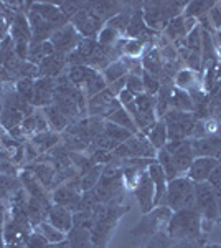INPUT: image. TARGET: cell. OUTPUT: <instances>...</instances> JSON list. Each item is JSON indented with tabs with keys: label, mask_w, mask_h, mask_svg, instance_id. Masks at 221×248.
<instances>
[{
	"label": "cell",
	"mask_w": 221,
	"mask_h": 248,
	"mask_svg": "<svg viewBox=\"0 0 221 248\" xmlns=\"http://www.w3.org/2000/svg\"><path fill=\"white\" fill-rule=\"evenodd\" d=\"M81 40H83L81 35L76 31V29L71 25V23H68V25L53 31L50 42L53 43L56 53H61V55H66L68 57V55L73 53L76 48H78Z\"/></svg>",
	"instance_id": "obj_7"
},
{
	"label": "cell",
	"mask_w": 221,
	"mask_h": 248,
	"mask_svg": "<svg viewBox=\"0 0 221 248\" xmlns=\"http://www.w3.org/2000/svg\"><path fill=\"white\" fill-rule=\"evenodd\" d=\"M48 248H68V243H66V240H65V242H61V243H55V245H48Z\"/></svg>",
	"instance_id": "obj_51"
},
{
	"label": "cell",
	"mask_w": 221,
	"mask_h": 248,
	"mask_svg": "<svg viewBox=\"0 0 221 248\" xmlns=\"http://www.w3.org/2000/svg\"><path fill=\"white\" fill-rule=\"evenodd\" d=\"M208 18H210V22L213 25V30L220 31L221 30V9H220L218 3H216V5L208 12Z\"/></svg>",
	"instance_id": "obj_43"
},
{
	"label": "cell",
	"mask_w": 221,
	"mask_h": 248,
	"mask_svg": "<svg viewBox=\"0 0 221 248\" xmlns=\"http://www.w3.org/2000/svg\"><path fill=\"white\" fill-rule=\"evenodd\" d=\"M50 199H51V203L65 207V209L73 212V214L74 212H78L79 205H81V194H79V192L71 190L66 184H61V186H58L56 189H53Z\"/></svg>",
	"instance_id": "obj_12"
},
{
	"label": "cell",
	"mask_w": 221,
	"mask_h": 248,
	"mask_svg": "<svg viewBox=\"0 0 221 248\" xmlns=\"http://www.w3.org/2000/svg\"><path fill=\"white\" fill-rule=\"evenodd\" d=\"M103 167L104 166H98V164H96V166L91 167L88 172L79 174V186H81V192H89L98 186L99 179H101Z\"/></svg>",
	"instance_id": "obj_31"
},
{
	"label": "cell",
	"mask_w": 221,
	"mask_h": 248,
	"mask_svg": "<svg viewBox=\"0 0 221 248\" xmlns=\"http://www.w3.org/2000/svg\"><path fill=\"white\" fill-rule=\"evenodd\" d=\"M68 65V57L61 53H55L51 57L43 58V62L38 65L40 78H58L63 75V70Z\"/></svg>",
	"instance_id": "obj_14"
},
{
	"label": "cell",
	"mask_w": 221,
	"mask_h": 248,
	"mask_svg": "<svg viewBox=\"0 0 221 248\" xmlns=\"http://www.w3.org/2000/svg\"><path fill=\"white\" fill-rule=\"evenodd\" d=\"M70 23L74 27L76 31H78L83 38H96L104 27V23L101 20L89 10V3H88L86 9L79 10L78 14L70 20Z\"/></svg>",
	"instance_id": "obj_6"
},
{
	"label": "cell",
	"mask_w": 221,
	"mask_h": 248,
	"mask_svg": "<svg viewBox=\"0 0 221 248\" xmlns=\"http://www.w3.org/2000/svg\"><path fill=\"white\" fill-rule=\"evenodd\" d=\"M0 174L2 175H12V177H18V169H17V166L14 164V161H3V162H0Z\"/></svg>",
	"instance_id": "obj_44"
},
{
	"label": "cell",
	"mask_w": 221,
	"mask_h": 248,
	"mask_svg": "<svg viewBox=\"0 0 221 248\" xmlns=\"http://www.w3.org/2000/svg\"><path fill=\"white\" fill-rule=\"evenodd\" d=\"M187 48L192 51V53L202 55V29L196 27L193 31L187 35Z\"/></svg>",
	"instance_id": "obj_38"
},
{
	"label": "cell",
	"mask_w": 221,
	"mask_h": 248,
	"mask_svg": "<svg viewBox=\"0 0 221 248\" xmlns=\"http://www.w3.org/2000/svg\"><path fill=\"white\" fill-rule=\"evenodd\" d=\"M170 108H174L177 111H182V113H193L195 111V105H193V101H192L188 91L178 90V88H175V86H174V93H172Z\"/></svg>",
	"instance_id": "obj_24"
},
{
	"label": "cell",
	"mask_w": 221,
	"mask_h": 248,
	"mask_svg": "<svg viewBox=\"0 0 221 248\" xmlns=\"http://www.w3.org/2000/svg\"><path fill=\"white\" fill-rule=\"evenodd\" d=\"M134 195H135V201H137L139 207H140V212H142L144 215L150 214V212L155 209V205H154V199H155L154 182L150 181L147 170L140 175L137 187L134 189Z\"/></svg>",
	"instance_id": "obj_9"
},
{
	"label": "cell",
	"mask_w": 221,
	"mask_h": 248,
	"mask_svg": "<svg viewBox=\"0 0 221 248\" xmlns=\"http://www.w3.org/2000/svg\"><path fill=\"white\" fill-rule=\"evenodd\" d=\"M106 121H111V123L118 124V126L124 127V129L131 131L132 134H137L139 133L137 126H135V123H134V118H132V116L127 113L124 108H120V109H118L116 113H112L109 118L106 119Z\"/></svg>",
	"instance_id": "obj_32"
},
{
	"label": "cell",
	"mask_w": 221,
	"mask_h": 248,
	"mask_svg": "<svg viewBox=\"0 0 221 248\" xmlns=\"http://www.w3.org/2000/svg\"><path fill=\"white\" fill-rule=\"evenodd\" d=\"M30 142L37 147L40 154H43L51 151L55 146H58L61 142V136H59V133H55V131H46V133H38L31 136Z\"/></svg>",
	"instance_id": "obj_22"
},
{
	"label": "cell",
	"mask_w": 221,
	"mask_h": 248,
	"mask_svg": "<svg viewBox=\"0 0 221 248\" xmlns=\"http://www.w3.org/2000/svg\"><path fill=\"white\" fill-rule=\"evenodd\" d=\"M119 38H122V37H120L118 31H114L112 29H109V27L104 25L101 29V31L98 33V37H96V42H98L101 46L109 48L112 45H116V43L119 42Z\"/></svg>",
	"instance_id": "obj_36"
},
{
	"label": "cell",
	"mask_w": 221,
	"mask_h": 248,
	"mask_svg": "<svg viewBox=\"0 0 221 248\" xmlns=\"http://www.w3.org/2000/svg\"><path fill=\"white\" fill-rule=\"evenodd\" d=\"M104 134H106L107 138H111L112 141L118 142V144H122L126 141H129L132 136H134L131 131L124 129V127H120V126H118V124H114L111 121H106V124H104Z\"/></svg>",
	"instance_id": "obj_33"
},
{
	"label": "cell",
	"mask_w": 221,
	"mask_h": 248,
	"mask_svg": "<svg viewBox=\"0 0 221 248\" xmlns=\"http://www.w3.org/2000/svg\"><path fill=\"white\" fill-rule=\"evenodd\" d=\"M42 111H43V114H45L48 124H50V129L55 131V133H61V131H66V127L71 124L70 119H68L66 116L63 114L55 105L42 108Z\"/></svg>",
	"instance_id": "obj_20"
},
{
	"label": "cell",
	"mask_w": 221,
	"mask_h": 248,
	"mask_svg": "<svg viewBox=\"0 0 221 248\" xmlns=\"http://www.w3.org/2000/svg\"><path fill=\"white\" fill-rule=\"evenodd\" d=\"M172 214H174V212L165 205L155 207L150 214L144 215V218L139 222V225H135V229L132 230V235H154V233H157V232H160L163 227H167Z\"/></svg>",
	"instance_id": "obj_5"
},
{
	"label": "cell",
	"mask_w": 221,
	"mask_h": 248,
	"mask_svg": "<svg viewBox=\"0 0 221 248\" xmlns=\"http://www.w3.org/2000/svg\"><path fill=\"white\" fill-rule=\"evenodd\" d=\"M144 53H146V43L142 40L126 38V43H124V57L139 60Z\"/></svg>",
	"instance_id": "obj_35"
},
{
	"label": "cell",
	"mask_w": 221,
	"mask_h": 248,
	"mask_svg": "<svg viewBox=\"0 0 221 248\" xmlns=\"http://www.w3.org/2000/svg\"><path fill=\"white\" fill-rule=\"evenodd\" d=\"M106 88H107V83H106V79H104L101 71L89 66L86 79H84V83L81 85V88H79V90L83 91V94L88 98V101H89L91 98H94L96 94L101 93V91H104Z\"/></svg>",
	"instance_id": "obj_17"
},
{
	"label": "cell",
	"mask_w": 221,
	"mask_h": 248,
	"mask_svg": "<svg viewBox=\"0 0 221 248\" xmlns=\"http://www.w3.org/2000/svg\"><path fill=\"white\" fill-rule=\"evenodd\" d=\"M101 73H103L104 79H106L107 86H109V85H112V83L118 81V79L127 77V75H129V71H127L126 63H124L122 58H120V60H118V62L111 63V65L107 66V68H104Z\"/></svg>",
	"instance_id": "obj_28"
},
{
	"label": "cell",
	"mask_w": 221,
	"mask_h": 248,
	"mask_svg": "<svg viewBox=\"0 0 221 248\" xmlns=\"http://www.w3.org/2000/svg\"><path fill=\"white\" fill-rule=\"evenodd\" d=\"M183 18H185V30H187V33L193 31L196 27H198V20L196 18H192V17H183Z\"/></svg>",
	"instance_id": "obj_47"
},
{
	"label": "cell",
	"mask_w": 221,
	"mask_h": 248,
	"mask_svg": "<svg viewBox=\"0 0 221 248\" xmlns=\"http://www.w3.org/2000/svg\"><path fill=\"white\" fill-rule=\"evenodd\" d=\"M202 233V214L193 209H182L172 214L167 223V235L177 240L196 238Z\"/></svg>",
	"instance_id": "obj_1"
},
{
	"label": "cell",
	"mask_w": 221,
	"mask_h": 248,
	"mask_svg": "<svg viewBox=\"0 0 221 248\" xmlns=\"http://www.w3.org/2000/svg\"><path fill=\"white\" fill-rule=\"evenodd\" d=\"M118 101L120 103V106L122 108H127L135 101V94H132L129 90H122L118 96Z\"/></svg>",
	"instance_id": "obj_46"
},
{
	"label": "cell",
	"mask_w": 221,
	"mask_h": 248,
	"mask_svg": "<svg viewBox=\"0 0 221 248\" xmlns=\"http://www.w3.org/2000/svg\"><path fill=\"white\" fill-rule=\"evenodd\" d=\"M48 245H50V243H48L40 233H37L35 230L25 238V247L27 248H48Z\"/></svg>",
	"instance_id": "obj_40"
},
{
	"label": "cell",
	"mask_w": 221,
	"mask_h": 248,
	"mask_svg": "<svg viewBox=\"0 0 221 248\" xmlns=\"http://www.w3.org/2000/svg\"><path fill=\"white\" fill-rule=\"evenodd\" d=\"M147 139L148 142L154 146L155 151H160L167 146L168 142V131H167V124L163 119H157L154 126L148 129L147 133Z\"/></svg>",
	"instance_id": "obj_23"
},
{
	"label": "cell",
	"mask_w": 221,
	"mask_h": 248,
	"mask_svg": "<svg viewBox=\"0 0 221 248\" xmlns=\"http://www.w3.org/2000/svg\"><path fill=\"white\" fill-rule=\"evenodd\" d=\"M216 5V2L211 0H193V2H187V7L183 10V17H192V18H200L202 15L208 14L213 7Z\"/></svg>",
	"instance_id": "obj_29"
},
{
	"label": "cell",
	"mask_w": 221,
	"mask_h": 248,
	"mask_svg": "<svg viewBox=\"0 0 221 248\" xmlns=\"http://www.w3.org/2000/svg\"><path fill=\"white\" fill-rule=\"evenodd\" d=\"M53 205L51 202H42V201H37V199H28L27 202V214H28V220H30V225L33 227H38L42 222L46 220V215H48V210L50 207Z\"/></svg>",
	"instance_id": "obj_19"
},
{
	"label": "cell",
	"mask_w": 221,
	"mask_h": 248,
	"mask_svg": "<svg viewBox=\"0 0 221 248\" xmlns=\"http://www.w3.org/2000/svg\"><path fill=\"white\" fill-rule=\"evenodd\" d=\"M18 179H20V184H22L23 190L28 194V197L37 199V201H42V202H51V199L46 195L48 190L35 179V175L31 174L30 170H27V169L20 170Z\"/></svg>",
	"instance_id": "obj_15"
},
{
	"label": "cell",
	"mask_w": 221,
	"mask_h": 248,
	"mask_svg": "<svg viewBox=\"0 0 221 248\" xmlns=\"http://www.w3.org/2000/svg\"><path fill=\"white\" fill-rule=\"evenodd\" d=\"M37 233L42 235L43 238L46 240L50 245H55V243H61V242H65L66 240V233H63L61 230H58L56 227L51 225L48 220H45V222H42L38 227H35L33 229Z\"/></svg>",
	"instance_id": "obj_25"
},
{
	"label": "cell",
	"mask_w": 221,
	"mask_h": 248,
	"mask_svg": "<svg viewBox=\"0 0 221 248\" xmlns=\"http://www.w3.org/2000/svg\"><path fill=\"white\" fill-rule=\"evenodd\" d=\"M218 5H220V9H221V2H218Z\"/></svg>",
	"instance_id": "obj_53"
},
{
	"label": "cell",
	"mask_w": 221,
	"mask_h": 248,
	"mask_svg": "<svg viewBox=\"0 0 221 248\" xmlns=\"http://www.w3.org/2000/svg\"><path fill=\"white\" fill-rule=\"evenodd\" d=\"M220 164V159L216 157H208V155H202V157H195V161L192 162L190 169L185 175L190 179L193 184L198 182H206L208 177L211 175V172L215 170V167Z\"/></svg>",
	"instance_id": "obj_10"
},
{
	"label": "cell",
	"mask_w": 221,
	"mask_h": 248,
	"mask_svg": "<svg viewBox=\"0 0 221 248\" xmlns=\"http://www.w3.org/2000/svg\"><path fill=\"white\" fill-rule=\"evenodd\" d=\"M17 78H33V79H38L40 78L38 66L33 65V63H30V62H23L22 65H20V68H18Z\"/></svg>",
	"instance_id": "obj_39"
},
{
	"label": "cell",
	"mask_w": 221,
	"mask_h": 248,
	"mask_svg": "<svg viewBox=\"0 0 221 248\" xmlns=\"http://www.w3.org/2000/svg\"><path fill=\"white\" fill-rule=\"evenodd\" d=\"M206 182L210 184V186H211L215 190L221 189V161H220L218 166L215 167V170L211 172V175L208 177V181H206Z\"/></svg>",
	"instance_id": "obj_45"
},
{
	"label": "cell",
	"mask_w": 221,
	"mask_h": 248,
	"mask_svg": "<svg viewBox=\"0 0 221 248\" xmlns=\"http://www.w3.org/2000/svg\"><path fill=\"white\" fill-rule=\"evenodd\" d=\"M30 10H33L35 14H38L40 17H42L45 22H48L50 25H53L56 30L61 29V27H65L70 23V20H68L65 15L61 14V10L58 9V5L56 3H50V2H31V7Z\"/></svg>",
	"instance_id": "obj_11"
},
{
	"label": "cell",
	"mask_w": 221,
	"mask_h": 248,
	"mask_svg": "<svg viewBox=\"0 0 221 248\" xmlns=\"http://www.w3.org/2000/svg\"><path fill=\"white\" fill-rule=\"evenodd\" d=\"M142 83H144V93L148 94V96H157L160 86H162L160 79L157 77H154V75L147 73V71H144L142 73Z\"/></svg>",
	"instance_id": "obj_37"
},
{
	"label": "cell",
	"mask_w": 221,
	"mask_h": 248,
	"mask_svg": "<svg viewBox=\"0 0 221 248\" xmlns=\"http://www.w3.org/2000/svg\"><path fill=\"white\" fill-rule=\"evenodd\" d=\"M163 33L165 37L168 38V42H177V40H182V38H187V30H185V18L183 15L180 17H175L172 18L170 22L167 23V27L163 29Z\"/></svg>",
	"instance_id": "obj_27"
},
{
	"label": "cell",
	"mask_w": 221,
	"mask_h": 248,
	"mask_svg": "<svg viewBox=\"0 0 221 248\" xmlns=\"http://www.w3.org/2000/svg\"><path fill=\"white\" fill-rule=\"evenodd\" d=\"M10 30V22L9 20H5V18H0V40H3L7 37V31Z\"/></svg>",
	"instance_id": "obj_48"
},
{
	"label": "cell",
	"mask_w": 221,
	"mask_h": 248,
	"mask_svg": "<svg viewBox=\"0 0 221 248\" xmlns=\"http://www.w3.org/2000/svg\"><path fill=\"white\" fill-rule=\"evenodd\" d=\"M46 220L58 230H61L63 233H68L73 229V212H70L61 205H55L53 203L50 207V210H48Z\"/></svg>",
	"instance_id": "obj_16"
},
{
	"label": "cell",
	"mask_w": 221,
	"mask_h": 248,
	"mask_svg": "<svg viewBox=\"0 0 221 248\" xmlns=\"http://www.w3.org/2000/svg\"><path fill=\"white\" fill-rule=\"evenodd\" d=\"M160 205L168 207L172 212L182 209H193L195 207V184L187 177L180 175L167 184L165 197Z\"/></svg>",
	"instance_id": "obj_3"
},
{
	"label": "cell",
	"mask_w": 221,
	"mask_h": 248,
	"mask_svg": "<svg viewBox=\"0 0 221 248\" xmlns=\"http://www.w3.org/2000/svg\"><path fill=\"white\" fill-rule=\"evenodd\" d=\"M3 161H10V153H7L5 149L0 147V162H3Z\"/></svg>",
	"instance_id": "obj_49"
},
{
	"label": "cell",
	"mask_w": 221,
	"mask_h": 248,
	"mask_svg": "<svg viewBox=\"0 0 221 248\" xmlns=\"http://www.w3.org/2000/svg\"><path fill=\"white\" fill-rule=\"evenodd\" d=\"M155 161L162 166V169H163V172H165V175H167V181H172V179H175V177H180V172H178V169H177V166H175L174 155L168 153L165 147H163V149H160V151H157Z\"/></svg>",
	"instance_id": "obj_26"
},
{
	"label": "cell",
	"mask_w": 221,
	"mask_h": 248,
	"mask_svg": "<svg viewBox=\"0 0 221 248\" xmlns=\"http://www.w3.org/2000/svg\"><path fill=\"white\" fill-rule=\"evenodd\" d=\"M174 86L183 91H190L192 88H203V75L195 73L190 68H180L174 78Z\"/></svg>",
	"instance_id": "obj_18"
},
{
	"label": "cell",
	"mask_w": 221,
	"mask_h": 248,
	"mask_svg": "<svg viewBox=\"0 0 221 248\" xmlns=\"http://www.w3.org/2000/svg\"><path fill=\"white\" fill-rule=\"evenodd\" d=\"M68 248H96L91 240V232L81 227H73L66 233Z\"/></svg>",
	"instance_id": "obj_21"
},
{
	"label": "cell",
	"mask_w": 221,
	"mask_h": 248,
	"mask_svg": "<svg viewBox=\"0 0 221 248\" xmlns=\"http://www.w3.org/2000/svg\"><path fill=\"white\" fill-rule=\"evenodd\" d=\"M195 207L202 214V225L208 223L206 229H210L211 223L218 218V209H216V190L208 182L195 184Z\"/></svg>",
	"instance_id": "obj_4"
},
{
	"label": "cell",
	"mask_w": 221,
	"mask_h": 248,
	"mask_svg": "<svg viewBox=\"0 0 221 248\" xmlns=\"http://www.w3.org/2000/svg\"><path fill=\"white\" fill-rule=\"evenodd\" d=\"M187 2H146L142 9L144 22L150 30L163 31L172 18L183 15Z\"/></svg>",
	"instance_id": "obj_2"
},
{
	"label": "cell",
	"mask_w": 221,
	"mask_h": 248,
	"mask_svg": "<svg viewBox=\"0 0 221 248\" xmlns=\"http://www.w3.org/2000/svg\"><path fill=\"white\" fill-rule=\"evenodd\" d=\"M216 58H218V62L221 63V45L216 46Z\"/></svg>",
	"instance_id": "obj_52"
},
{
	"label": "cell",
	"mask_w": 221,
	"mask_h": 248,
	"mask_svg": "<svg viewBox=\"0 0 221 248\" xmlns=\"http://www.w3.org/2000/svg\"><path fill=\"white\" fill-rule=\"evenodd\" d=\"M216 209H218V217H221V192L216 190Z\"/></svg>",
	"instance_id": "obj_50"
},
{
	"label": "cell",
	"mask_w": 221,
	"mask_h": 248,
	"mask_svg": "<svg viewBox=\"0 0 221 248\" xmlns=\"http://www.w3.org/2000/svg\"><path fill=\"white\" fill-rule=\"evenodd\" d=\"M35 124H37V133H46V131H51L50 129V124H48L45 114H43L42 109H37L35 111Z\"/></svg>",
	"instance_id": "obj_42"
},
{
	"label": "cell",
	"mask_w": 221,
	"mask_h": 248,
	"mask_svg": "<svg viewBox=\"0 0 221 248\" xmlns=\"http://www.w3.org/2000/svg\"><path fill=\"white\" fill-rule=\"evenodd\" d=\"M165 149L174 155L175 166L178 169L180 175L187 174L190 169L192 162L195 161V153L193 146H192L190 139H182V141H168Z\"/></svg>",
	"instance_id": "obj_8"
},
{
	"label": "cell",
	"mask_w": 221,
	"mask_h": 248,
	"mask_svg": "<svg viewBox=\"0 0 221 248\" xmlns=\"http://www.w3.org/2000/svg\"><path fill=\"white\" fill-rule=\"evenodd\" d=\"M126 90H129L132 94L139 96L144 93V83H142V77H132L129 75L127 77V83H126Z\"/></svg>",
	"instance_id": "obj_41"
},
{
	"label": "cell",
	"mask_w": 221,
	"mask_h": 248,
	"mask_svg": "<svg viewBox=\"0 0 221 248\" xmlns=\"http://www.w3.org/2000/svg\"><path fill=\"white\" fill-rule=\"evenodd\" d=\"M218 192H221V189H218Z\"/></svg>",
	"instance_id": "obj_54"
},
{
	"label": "cell",
	"mask_w": 221,
	"mask_h": 248,
	"mask_svg": "<svg viewBox=\"0 0 221 248\" xmlns=\"http://www.w3.org/2000/svg\"><path fill=\"white\" fill-rule=\"evenodd\" d=\"M147 174L150 177V181L154 182V189H155V199H154V205L159 207L162 203L163 197H165V192H167V175L163 172L162 166H160L157 161H152L148 164L147 167Z\"/></svg>",
	"instance_id": "obj_13"
},
{
	"label": "cell",
	"mask_w": 221,
	"mask_h": 248,
	"mask_svg": "<svg viewBox=\"0 0 221 248\" xmlns=\"http://www.w3.org/2000/svg\"><path fill=\"white\" fill-rule=\"evenodd\" d=\"M134 12H132V14H134ZM132 14H129L127 10H122L120 14L116 15V17H112L111 20H107L106 27H109V29H112L114 31H118L120 37H124V35H126V31H127V27H129Z\"/></svg>",
	"instance_id": "obj_34"
},
{
	"label": "cell",
	"mask_w": 221,
	"mask_h": 248,
	"mask_svg": "<svg viewBox=\"0 0 221 248\" xmlns=\"http://www.w3.org/2000/svg\"><path fill=\"white\" fill-rule=\"evenodd\" d=\"M22 121H23V114L20 113V111L10 109V108H5V106L0 111V126L3 127L5 133H9L10 129L20 126Z\"/></svg>",
	"instance_id": "obj_30"
}]
</instances>
